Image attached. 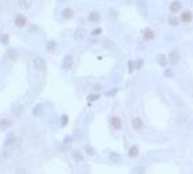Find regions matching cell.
Instances as JSON below:
<instances>
[{
  "label": "cell",
  "mask_w": 193,
  "mask_h": 174,
  "mask_svg": "<svg viewBox=\"0 0 193 174\" xmlns=\"http://www.w3.org/2000/svg\"><path fill=\"white\" fill-rule=\"evenodd\" d=\"M32 67H34L35 71H38V73H43V71H46V68H47V63L42 56L35 55L32 58Z\"/></svg>",
  "instance_id": "obj_1"
},
{
  "label": "cell",
  "mask_w": 193,
  "mask_h": 174,
  "mask_svg": "<svg viewBox=\"0 0 193 174\" xmlns=\"http://www.w3.org/2000/svg\"><path fill=\"white\" fill-rule=\"evenodd\" d=\"M137 8L140 15L146 17L149 15V6H147V0H137Z\"/></svg>",
  "instance_id": "obj_2"
},
{
  "label": "cell",
  "mask_w": 193,
  "mask_h": 174,
  "mask_svg": "<svg viewBox=\"0 0 193 174\" xmlns=\"http://www.w3.org/2000/svg\"><path fill=\"white\" fill-rule=\"evenodd\" d=\"M73 66H74V56L69 54V55H66L63 58V60H62V68L65 71H70L73 68Z\"/></svg>",
  "instance_id": "obj_3"
},
{
  "label": "cell",
  "mask_w": 193,
  "mask_h": 174,
  "mask_svg": "<svg viewBox=\"0 0 193 174\" xmlns=\"http://www.w3.org/2000/svg\"><path fill=\"white\" fill-rule=\"evenodd\" d=\"M16 143H17V137H16V134H13V133L7 134L6 139H4V147H6V149H8V147L15 146Z\"/></svg>",
  "instance_id": "obj_4"
},
{
  "label": "cell",
  "mask_w": 193,
  "mask_h": 174,
  "mask_svg": "<svg viewBox=\"0 0 193 174\" xmlns=\"http://www.w3.org/2000/svg\"><path fill=\"white\" fill-rule=\"evenodd\" d=\"M181 59V54L178 50H172L169 52V55H168V62L169 63H172V64H176L178 63Z\"/></svg>",
  "instance_id": "obj_5"
},
{
  "label": "cell",
  "mask_w": 193,
  "mask_h": 174,
  "mask_svg": "<svg viewBox=\"0 0 193 174\" xmlns=\"http://www.w3.org/2000/svg\"><path fill=\"white\" fill-rule=\"evenodd\" d=\"M13 23H15L17 28H23L24 26H27V17L24 15H22V13H17L15 19H13Z\"/></svg>",
  "instance_id": "obj_6"
},
{
  "label": "cell",
  "mask_w": 193,
  "mask_h": 174,
  "mask_svg": "<svg viewBox=\"0 0 193 174\" xmlns=\"http://www.w3.org/2000/svg\"><path fill=\"white\" fill-rule=\"evenodd\" d=\"M13 125V120L11 118H2L0 119V130L2 131H7L10 130Z\"/></svg>",
  "instance_id": "obj_7"
},
{
  "label": "cell",
  "mask_w": 193,
  "mask_h": 174,
  "mask_svg": "<svg viewBox=\"0 0 193 174\" xmlns=\"http://www.w3.org/2000/svg\"><path fill=\"white\" fill-rule=\"evenodd\" d=\"M60 15H62V17H63L65 20H70V19H73V17H74L75 12H74V10H73V8H70V7H66V8H63V10H62Z\"/></svg>",
  "instance_id": "obj_8"
},
{
  "label": "cell",
  "mask_w": 193,
  "mask_h": 174,
  "mask_svg": "<svg viewBox=\"0 0 193 174\" xmlns=\"http://www.w3.org/2000/svg\"><path fill=\"white\" fill-rule=\"evenodd\" d=\"M43 110H44L43 103H36V105L32 107V111H31V114H32V117L38 118V117H40V115L43 114Z\"/></svg>",
  "instance_id": "obj_9"
},
{
  "label": "cell",
  "mask_w": 193,
  "mask_h": 174,
  "mask_svg": "<svg viewBox=\"0 0 193 174\" xmlns=\"http://www.w3.org/2000/svg\"><path fill=\"white\" fill-rule=\"evenodd\" d=\"M142 36H143V39H145L146 42H150V40H153V39L156 38V34H154V31H153V30L147 27V28L143 30Z\"/></svg>",
  "instance_id": "obj_10"
},
{
  "label": "cell",
  "mask_w": 193,
  "mask_h": 174,
  "mask_svg": "<svg viewBox=\"0 0 193 174\" xmlns=\"http://www.w3.org/2000/svg\"><path fill=\"white\" fill-rule=\"evenodd\" d=\"M132 127L134 129V130H137V131L142 130V127H143L142 119H141L140 117H134V118L132 119Z\"/></svg>",
  "instance_id": "obj_11"
},
{
  "label": "cell",
  "mask_w": 193,
  "mask_h": 174,
  "mask_svg": "<svg viewBox=\"0 0 193 174\" xmlns=\"http://www.w3.org/2000/svg\"><path fill=\"white\" fill-rule=\"evenodd\" d=\"M71 158H73L75 162H82V161L84 159V154H83L80 150L75 149V150L71 151Z\"/></svg>",
  "instance_id": "obj_12"
},
{
  "label": "cell",
  "mask_w": 193,
  "mask_h": 174,
  "mask_svg": "<svg viewBox=\"0 0 193 174\" xmlns=\"http://www.w3.org/2000/svg\"><path fill=\"white\" fill-rule=\"evenodd\" d=\"M86 35H87L86 30H84V28H78V30H75L73 38L75 40H83V39H86Z\"/></svg>",
  "instance_id": "obj_13"
},
{
  "label": "cell",
  "mask_w": 193,
  "mask_h": 174,
  "mask_svg": "<svg viewBox=\"0 0 193 174\" xmlns=\"http://www.w3.org/2000/svg\"><path fill=\"white\" fill-rule=\"evenodd\" d=\"M181 8H182V3L178 2V0H174V2H172V3H170V6H169V10L172 11L173 13L180 12Z\"/></svg>",
  "instance_id": "obj_14"
},
{
  "label": "cell",
  "mask_w": 193,
  "mask_h": 174,
  "mask_svg": "<svg viewBox=\"0 0 193 174\" xmlns=\"http://www.w3.org/2000/svg\"><path fill=\"white\" fill-rule=\"evenodd\" d=\"M19 55H20V52H19L17 48L11 47V48H8V50H7V56L10 58L11 60H16L17 58H19Z\"/></svg>",
  "instance_id": "obj_15"
},
{
  "label": "cell",
  "mask_w": 193,
  "mask_h": 174,
  "mask_svg": "<svg viewBox=\"0 0 193 174\" xmlns=\"http://www.w3.org/2000/svg\"><path fill=\"white\" fill-rule=\"evenodd\" d=\"M110 125H111V127H113L114 130H119V129L122 127V120H121V118H118V117H111L110 118Z\"/></svg>",
  "instance_id": "obj_16"
},
{
  "label": "cell",
  "mask_w": 193,
  "mask_h": 174,
  "mask_svg": "<svg viewBox=\"0 0 193 174\" xmlns=\"http://www.w3.org/2000/svg\"><path fill=\"white\" fill-rule=\"evenodd\" d=\"M87 20L90 21V23H97V21H99L101 20L99 12L98 11H91L90 13H89V16H87Z\"/></svg>",
  "instance_id": "obj_17"
},
{
  "label": "cell",
  "mask_w": 193,
  "mask_h": 174,
  "mask_svg": "<svg viewBox=\"0 0 193 174\" xmlns=\"http://www.w3.org/2000/svg\"><path fill=\"white\" fill-rule=\"evenodd\" d=\"M138 154H140V149H138L137 145H132V146L129 147L128 155H129L130 158H136V157H138Z\"/></svg>",
  "instance_id": "obj_18"
},
{
  "label": "cell",
  "mask_w": 193,
  "mask_h": 174,
  "mask_svg": "<svg viewBox=\"0 0 193 174\" xmlns=\"http://www.w3.org/2000/svg\"><path fill=\"white\" fill-rule=\"evenodd\" d=\"M192 19H193V15L191 11H184L180 16V21H182V23H189Z\"/></svg>",
  "instance_id": "obj_19"
},
{
  "label": "cell",
  "mask_w": 193,
  "mask_h": 174,
  "mask_svg": "<svg viewBox=\"0 0 193 174\" xmlns=\"http://www.w3.org/2000/svg\"><path fill=\"white\" fill-rule=\"evenodd\" d=\"M157 63H158L161 67H166L168 66V56L164 55V54H160L158 56H157Z\"/></svg>",
  "instance_id": "obj_20"
},
{
  "label": "cell",
  "mask_w": 193,
  "mask_h": 174,
  "mask_svg": "<svg viewBox=\"0 0 193 174\" xmlns=\"http://www.w3.org/2000/svg\"><path fill=\"white\" fill-rule=\"evenodd\" d=\"M186 122H188V117H186V115H181V114H180V115L177 117V119H176V123H177L178 127L185 126Z\"/></svg>",
  "instance_id": "obj_21"
},
{
  "label": "cell",
  "mask_w": 193,
  "mask_h": 174,
  "mask_svg": "<svg viewBox=\"0 0 193 174\" xmlns=\"http://www.w3.org/2000/svg\"><path fill=\"white\" fill-rule=\"evenodd\" d=\"M56 42L55 40H48V42L46 43V51L48 52H52V51H55L56 50Z\"/></svg>",
  "instance_id": "obj_22"
},
{
  "label": "cell",
  "mask_w": 193,
  "mask_h": 174,
  "mask_svg": "<svg viewBox=\"0 0 193 174\" xmlns=\"http://www.w3.org/2000/svg\"><path fill=\"white\" fill-rule=\"evenodd\" d=\"M101 98V95H99V92H91V94H89L87 95V102H90V103H93V102H95V101H98Z\"/></svg>",
  "instance_id": "obj_23"
},
{
  "label": "cell",
  "mask_w": 193,
  "mask_h": 174,
  "mask_svg": "<svg viewBox=\"0 0 193 174\" xmlns=\"http://www.w3.org/2000/svg\"><path fill=\"white\" fill-rule=\"evenodd\" d=\"M32 4V0H19V7L23 10H28Z\"/></svg>",
  "instance_id": "obj_24"
},
{
  "label": "cell",
  "mask_w": 193,
  "mask_h": 174,
  "mask_svg": "<svg viewBox=\"0 0 193 174\" xmlns=\"http://www.w3.org/2000/svg\"><path fill=\"white\" fill-rule=\"evenodd\" d=\"M121 155L118 153H114V151H111V153L109 154V159L111 161V162H114V163H118L119 161H121Z\"/></svg>",
  "instance_id": "obj_25"
},
{
  "label": "cell",
  "mask_w": 193,
  "mask_h": 174,
  "mask_svg": "<svg viewBox=\"0 0 193 174\" xmlns=\"http://www.w3.org/2000/svg\"><path fill=\"white\" fill-rule=\"evenodd\" d=\"M0 43L4 44V46H8V43H10V35L8 34H0Z\"/></svg>",
  "instance_id": "obj_26"
},
{
  "label": "cell",
  "mask_w": 193,
  "mask_h": 174,
  "mask_svg": "<svg viewBox=\"0 0 193 174\" xmlns=\"http://www.w3.org/2000/svg\"><path fill=\"white\" fill-rule=\"evenodd\" d=\"M84 151H86V154L90 155V157L95 155V150H94V147L91 145H86V146H84Z\"/></svg>",
  "instance_id": "obj_27"
},
{
  "label": "cell",
  "mask_w": 193,
  "mask_h": 174,
  "mask_svg": "<svg viewBox=\"0 0 193 174\" xmlns=\"http://www.w3.org/2000/svg\"><path fill=\"white\" fill-rule=\"evenodd\" d=\"M168 23H169V26H173V27H176V26H178V23H180V19H177L176 16H172V17H169Z\"/></svg>",
  "instance_id": "obj_28"
},
{
  "label": "cell",
  "mask_w": 193,
  "mask_h": 174,
  "mask_svg": "<svg viewBox=\"0 0 193 174\" xmlns=\"http://www.w3.org/2000/svg\"><path fill=\"white\" fill-rule=\"evenodd\" d=\"M67 123H69V115H67V114H63V115L60 117V126L65 127Z\"/></svg>",
  "instance_id": "obj_29"
},
{
  "label": "cell",
  "mask_w": 193,
  "mask_h": 174,
  "mask_svg": "<svg viewBox=\"0 0 193 174\" xmlns=\"http://www.w3.org/2000/svg\"><path fill=\"white\" fill-rule=\"evenodd\" d=\"M164 77L165 78H173L174 77V73H173V70L172 68H165V71H164Z\"/></svg>",
  "instance_id": "obj_30"
},
{
  "label": "cell",
  "mask_w": 193,
  "mask_h": 174,
  "mask_svg": "<svg viewBox=\"0 0 193 174\" xmlns=\"http://www.w3.org/2000/svg\"><path fill=\"white\" fill-rule=\"evenodd\" d=\"M134 173H136V174H145V166L138 165V166L134 167Z\"/></svg>",
  "instance_id": "obj_31"
},
{
  "label": "cell",
  "mask_w": 193,
  "mask_h": 174,
  "mask_svg": "<svg viewBox=\"0 0 193 174\" xmlns=\"http://www.w3.org/2000/svg\"><path fill=\"white\" fill-rule=\"evenodd\" d=\"M103 46H105L106 48H110V50H113V48L115 47V44L111 42V40L107 39V40H105V42H103Z\"/></svg>",
  "instance_id": "obj_32"
},
{
  "label": "cell",
  "mask_w": 193,
  "mask_h": 174,
  "mask_svg": "<svg viewBox=\"0 0 193 174\" xmlns=\"http://www.w3.org/2000/svg\"><path fill=\"white\" fill-rule=\"evenodd\" d=\"M134 70H136V66H134V60H129L128 62V71L130 74L134 73Z\"/></svg>",
  "instance_id": "obj_33"
},
{
  "label": "cell",
  "mask_w": 193,
  "mask_h": 174,
  "mask_svg": "<svg viewBox=\"0 0 193 174\" xmlns=\"http://www.w3.org/2000/svg\"><path fill=\"white\" fill-rule=\"evenodd\" d=\"M71 143H73V137H71V135H66L65 139H63V145L65 146H70Z\"/></svg>",
  "instance_id": "obj_34"
},
{
  "label": "cell",
  "mask_w": 193,
  "mask_h": 174,
  "mask_svg": "<svg viewBox=\"0 0 193 174\" xmlns=\"http://www.w3.org/2000/svg\"><path fill=\"white\" fill-rule=\"evenodd\" d=\"M117 92H118V88H111V90H109V91L105 92V95H106V96H114Z\"/></svg>",
  "instance_id": "obj_35"
},
{
  "label": "cell",
  "mask_w": 193,
  "mask_h": 174,
  "mask_svg": "<svg viewBox=\"0 0 193 174\" xmlns=\"http://www.w3.org/2000/svg\"><path fill=\"white\" fill-rule=\"evenodd\" d=\"M102 34V28L101 27H98V28H94L91 31V36H98V35H101Z\"/></svg>",
  "instance_id": "obj_36"
},
{
  "label": "cell",
  "mask_w": 193,
  "mask_h": 174,
  "mask_svg": "<svg viewBox=\"0 0 193 174\" xmlns=\"http://www.w3.org/2000/svg\"><path fill=\"white\" fill-rule=\"evenodd\" d=\"M134 66H136V68L137 70H140V68H142V66H143V59H138L136 63H134Z\"/></svg>",
  "instance_id": "obj_37"
},
{
  "label": "cell",
  "mask_w": 193,
  "mask_h": 174,
  "mask_svg": "<svg viewBox=\"0 0 193 174\" xmlns=\"http://www.w3.org/2000/svg\"><path fill=\"white\" fill-rule=\"evenodd\" d=\"M101 88H102L101 84H94V86H93L94 92H99V91H101Z\"/></svg>",
  "instance_id": "obj_38"
},
{
  "label": "cell",
  "mask_w": 193,
  "mask_h": 174,
  "mask_svg": "<svg viewBox=\"0 0 193 174\" xmlns=\"http://www.w3.org/2000/svg\"><path fill=\"white\" fill-rule=\"evenodd\" d=\"M58 2H60V3H62V2H65V0H58Z\"/></svg>",
  "instance_id": "obj_39"
},
{
  "label": "cell",
  "mask_w": 193,
  "mask_h": 174,
  "mask_svg": "<svg viewBox=\"0 0 193 174\" xmlns=\"http://www.w3.org/2000/svg\"><path fill=\"white\" fill-rule=\"evenodd\" d=\"M0 7H2V2H0Z\"/></svg>",
  "instance_id": "obj_40"
},
{
  "label": "cell",
  "mask_w": 193,
  "mask_h": 174,
  "mask_svg": "<svg viewBox=\"0 0 193 174\" xmlns=\"http://www.w3.org/2000/svg\"><path fill=\"white\" fill-rule=\"evenodd\" d=\"M192 95H193V94H192Z\"/></svg>",
  "instance_id": "obj_41"
}]
</instances>
